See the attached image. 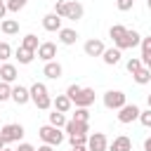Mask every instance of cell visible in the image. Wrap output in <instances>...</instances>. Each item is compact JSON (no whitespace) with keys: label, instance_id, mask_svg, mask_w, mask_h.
<instances>
[{"label":"cell","instance_id":"6da1fadb","mask_svg":"<svg viewBox=\"0 0 151 151\" xmlns=\"http://www.w3.org/2000/svg\"><path fill=\"white\" fill-rule=\"evenodd\" d=\"M66 97L71 99V104H76L80 109H90L94 104V90L92 87H80L76 83L66 87Z\"/></svg>","mask_w":151,"mask_h":151},{"label":"cell","instance_id":"7a4b0ae2","mask_svg":"<svg viewBox=\"0 0 151 151\" xmlns=\"http://www.w3.org/2000/svg\"><path fill=\"white\" fill-rule=\"evenodd\" d=\"M28 92H31V101H33L40 111H47V109L52 106V97H50L45 83H33V85L28 87Z\"/></svg>","mask_w":151,"mask_h":151},{"label":"cell","instance_id":"3957f363","mask_svg":"<svg viewBox=\"0 0 151 151\" xmlns=\"http://www.w3.org/2000/svg\"><path fill=\"white\" fill-rule=\"evenodd\" d=\"M38 134H40V139H42V144H50V146H59L61 142H64V132L59 130V127H54V125H42L40 130H38Z\"/></svg>","mask_w":151,"mask_h":151},{"label":"cell","instance_id":"277c9868","mask_svg":"<svg viewBox=\"0 0 151 151\" xmlns=\"http://www.w3.org/2000/svg\"><path fill=\"white\" fill-rule=\"evenodd\" d=\"M0 137H2L7 144L21 142V139H24V125H19V123H7V125H2Z\"/></svg>","mask_w":151,"mask_h":151},{"label":"cell","instance_id":"5b68a950","mask_svg":"<svg viewBox=\"0 0 151 151\" xmlns=\"http://www.w3.org/2000/svg\"><path fill=\"white\" fill-rule=\"evenodd\" d=\"M125 104H127L125 92H120V90H109V92H104V106H106V109L118 111V109L125 106Z\"/></svg>","mask_w":151,"mask_h":151},{"label":"cell","instance_id":"8992f818","mask_svg":"<svg viewBox=\"0 0 151 151\" xmlns=\"http://www.w3.org/2000/svg\"><path fill=\"white\" fill-rule=\"evenodd\" d=\"M139 113H142V109L137 104H125V106L118 109V123L130 125L132 120H139Z\"/></svg>","mask_w":151,"mask_h":151},{"label":"cell","instance_id":"52a82bcc","mask_svg":"<svg viewBox=\"0 0 151 151\" xmlns=\"http://www.w3.org/2000/svg\"><path fill=\"white\" fill-rule=\"evenodd\" d=\"M87 151H109V139L104 132H94L87 137Z\"/></svg>","mask_w":151,"mask_h":151},{"label":"cell","instance_id":"ba28073f","mask_svg":"<svg viewBox=\"0 0 151 151\" xmlns=\"http://www.w3.org/2000/svg\"><path fill=\"white\" fill-rule=\"evenodd\" d=\"M35 54H38V59H42L45 64H47V61H54V57H57V45L50 42V40H45V42H40V47L35 50Z\"/></svg>","mask_w":151,"mask_h":151},{"label":"cell","instance_id":"9c48e42d","mask_svg":"<svg viewBox=\"0 0 151 151\" xmlns=\"http://www.w3.org/2000/svg\"><path fill=\"white\" fill-rule=\"evenodd\" d=\"M83 50H85V54H87V57H101L106 47H104V42H101L99 38H90V40L83 45Z\"/></svg>","mask_w":151,"mask_h":151},{"label":"cell","instance_id":"30bf717a","mask_svg":"<svg viewBox=\"0 0 151 151\" xmlns=\"http://www.w3.org/2000/svg\"><path fill=\"white\" fill-rule=\"evenodd\" d=\"M12 101H14L17 106L28 104V101H31V92H28V87H24V85H14V87H12Z\"/></svg>","mask_w":151,"mask_h":151},{"label":"cell","instance_id":"8fae6325","mask_svg":"<svg viewBox=\"0 0 151 151\" xmlns=\"http://www.w3.org/2000/svg\"><path fill=\"white\" fill-rule=\"evenodd\" d=\"M83 14H85V7H83L78 0H68V5H66V17H64V19L78 21V19H83Z\"/></svg>","mask_w":151,"mask_h":151},{"label":"cell","instance_id":"7c38bea8","mask_svg":"<svg viewBox=\"0 0 151 151\" xmlns=\"http://www.w3.org/2000/svg\"><path fill=\"white\" fill-rule=\"evenodd\" d=\"M42 28L50 31V33H59V31H61V17H57L54 12L45 14V17H42Z\"/></svg>","mask_w":151,"mask_h":151},{"label":"cell","instance_id":"4fadbf2b","mask_svg":"<svg viewBox=\"0 0 151 151\" xmlns=\"http://www.w3.org/2000/svg\"><path fill=\"white\" fill-rule=\"evenodd\" d=\"M61 73H64V68H61V64H59V61H47V64L42 66V76H45V78H50V80H59V78H61Z\"/></svg>","mask_w":151,"mask_h":151},{"label":"cell","instance_id":"5bb4252c","mask_svg":"<svg viewBox=\"0 0 151 151\" xmlns=\"http://www.w3.org/2000/svg\"><path fill=\"white\" fill-rule=\"evenodd\" d=\"M109 151H132V139L125 134H118L113 142H109Z\"/></svg>","mask_w":151,"mask_h":151},{"label":"cell","instance_id":"9a60e30c","mask_svg":"<svg viewBox=\"0 0 151 151\" xmlns=\"http://www.w3.org/2000/svg\"><path fill=\"white\" fill-rule=\"evenodd\" d=\"M125 33H127V28L125 26H120V24H113L111 28H109V35H111V40H113V45L120 50L123 47V40H125Z\"/></svg>","mask_w":151,"mask_h":151},{"label":"cell","instance_id":"2e32d148","mask_svg":"<svg viewBox=\"0 0 151 151\" xmlns=\"http://www.w3.org/2000/svg\"><path fill=\"white\" fill-rule=\"evenodd\" d=\"M64 130L68 132V134H87L90 132V123H78V120H66V125H64Z\"/></svg>","mask_w":151,"mask_h":151},{"label":"cell","instance_id":"e0dca14e","mask_svg":"<svg viewBox=\"0 0 151 151\" xmlns=\"http://www.w3.org/2000/svg\"><path fill=\"white\" fill-rule=\"evenodd\" d=\"M17 78H19V76H17V66H14V64H7V61L0 64V80H2V83H9V85H12Z\"/></svg>","mask_w":151,"mask_h":151},{"label":"cell","instance_id":"ac0fdd59","mask_svg":"<svg viewBox=\"0 0 151 151\" xmlns=\"http://www.w3.org/2000/svg\"><path fill=\"white\" fill-rule=\"evenodd\" d=\"M139 42H142V35H139L137 31L127 28V33H125V40H123V47H120V52H123V50H130V47H139Z\"/></svg>","mask_w":151,"mask_h":151},{"label":"cell","instance_id":"d6986e66","mask_svg":"<svg viewBox=\"0 0 151 151\" xmlns=\"http://www.w3.org/2000/svg\"><path fill=\"white\" fill-rule=\"evenodd\" d=\"M120 57H123V52H120L118 47H106V50H104V54H101L104 64H109V66H116V64L120 61Z\"/></svg>","mask_w":151,"mask_h":151},{"label":"cell","instance_id":"ffe728a7","mask_svg":"<svg viewBox=\"0 0 151 151\" xmlns=\"http://www.w3.org/2000/svg\"><path fill=\"white\" fill-rule=\"evenodd\" d=\"M52 106H54V111H59V113H68L71 111V99L66 97V94H57L54 99H52Z\"/></svg>","mask_w":151,"mask_h":151},{"label":"cell","instance_id":"44dd1931","mask_svg":"<svg viewBox=\"0 0 151 151\" xmlns=\"http://www.w3.org/2000/svg\"><path fill=\"white\" fill-rule=\"evenodd\" d=\"M78 40V31L76 28H61L59 31V42L61 45H76Z\"/></svg>","mask_w":151,"mask_h":151},{"label":"cell","instance_id":"7402d4cb","mask_svg":"<svg viewBox=\"0 0 151 151\" xmlns=\"http://www.w3.org/2000/svg\"><path fill=\"white\" fill-rule=\"evenodd\" d=\"M0 28H2L5 35H17V33H19V21H14V19H2V21H0Z\"/></svg>","mask_w":151,"mask_h":151},{"label":"cell","instance_id":"603a6c76","mask_svg":"<svg viewBox=\"0 0 151 151\" xmlns=\"http://www.w3.org/2000/svg\"><path fill=\"white\" fill-rule=\"evenodd\" d=\"M132 78H134L137 85H149V83H151V71H149L146 66H142L137 73H132Z\"/></svg>","mask_w":151,"mask_h":151},{"label":"cell","instance_id":"cb8c5ba5","mask_svg":"<svg viewBox=\"0 0 151 151\" xmlns=\"http://www.w3.org/2000/svg\"><path fill=\"white\" fill-rule=\"evenodd\" d=\"M139 47H142V64H146L149 59H151V35H146V38H142V42H139Z\"/></svg>","mask_w":151,"mask_h":151},{"label":"cell","instance_id":"d4e9b609","mask_svg":"<svg viewBox=\"0 0 151 151\" xmlns=\"http://www.w3.org/2000/svg\"><path fill=\"white\" fill-rule=\"evenodd\" d=\"M21 47H26V50L35 52V50L40 47V42H38V35H33V33H26V35H24V40H21Z\"/></svg>","mask_w":151,"mask_h":151},{"label":"cell","instance_id":"484cf974","mask_svg":"<svg viewBox=\"0 0 151 151\" xmlns=\"http://www.w3.org/2000/svg\"><path fill=\"white\" fill-rule=\"evenodd\" d=\"M33 57H35V52H31V50H26V47H17V59H19V64H31L33 61Z\"/></svg>","mask_w":151,"mask_h":151},{"label":"cell","instance_id":"4316f807","mask_svg":"<svg viewBox=\"0 0 151 151\" xmlns=\"http://www.w3.org/2000/svg\"><path fill=\"white\" fill-rule=\"evenodd\" d=\"M50 125H54V127H59V130H61V127L66 125V116H64V113H59V111H52V113H50Z\"/></svg>","mask_w":151,"mask_h":151},{"label":"cell","instance_id":"83f0119b","mask_svg":"<svg viewBox=\"0 0 151 151\" xmlns=\"http://www.w3.org/2000/svg\"><path fill=\"white\" fill-rule=\"evenodd\" d=\"M73 120H78V123H90V111H87V109H80V106H76Z\"/></svg>","mask_w":151,"mask_h":151},{"label":"cell","instance_id":"f1b7e54d","mask_svg":"<svg viewBox=\"0 0 151 151\" xmlns=\"http://www.w3.org/2000/svg\"><path fill=\"white\" fill-rule=\"evenodd\" d=\"M71 146H87V134H68Z\"/></svg>","mask_w":151,"mask_h":151},{"label":"cell","instance_id":"f546056e","mask_svg":"<svg viewBox=\"0 0 151 151\" xmlns=\"http://www.w3.org/2000/svg\"><path fill=\"white\" fill-rule=\"evenodd\" d=\"M26 2H28V0H5L7 12H19V9H24V7H26Z\"/></svg>","mask_w":151,"mask_h":151},{"label":"cell","instance_id":"4dcf8cb0","mask_svg":"<svg viewBox=\"0 0 151 151\" xmlns=\"http://www.w3.org/2000/svg\"><path fill=\"white\" fill-rule=\"evenodd\" d=\"M142 66H144V64H142V59H139V57H132V59H127V64H125V68H127L130 73H137Z\"/></svg>","mask_w":151,"mask_h":151},{"label":"cell","instance_id":"1f68e13d","mask_svg":"<svg viewBox=\"0 0 151 151\" xmlns=\"http://www.w3.org/2000/svg\"><path fill=\"white\" fill-rule=\"evenodd\" d=\"M7 99H12V85L0 80V101H7Z\"/></svg>","mask_w":151,"mask_h":151},{"label":"cell","instance_id":"d6a6232c","mask_svg":"<svg viewBox=\"0 0 151 151\" xmlns=\"http://www.w3.org/2000/svg\"><path fill=\"white\" fill-rule=\"evenodd\" d=\"M66 5H68V0H57V2H54V14L64 19V17H66Z\"/></svg>","mask_w":151,"mask_h":151},{"label":"cell","instance_id":"836d02e7","mask_svg":"<svg viewBox=\"0 0 151 151\" xmlns=\"http://www.w3.org/2000/svg\"><path fill=\"white\" fill-rule=\"evenodd\" d=\"M12 57V47H9V42H0V61H7Z\"/></svg>","mask_w":151,"mask_h":151},{"label":"cell","instance_id":"e575fe53","mask_svg":"<svg viewBox=\"0 0 151 151\" xmlns=\"http://www.w3.org/2000/svg\"><path fill=\"white\" fill-rule=\"evenodd\" d=\"M116 7H118L120 12H130V9L134 7V0H116Z\"/></svg>","mask_w":151,"mask_h":151},{"label":"cell","instance_id":"d590c367","mask_svg":"<svg viewBox=\"0 0 151 151\" xmlns=\"http://www.w3.org/2000/svg\"><path fill=\"white\" fill-rule=\"evenodd\" d=\"M139 123H142L144 127H151V109H146V111L139 113Z\"/></svg>","mask_w":151,"mask_h":151},{"label":"cell","instance_id":"8d00e7d4","mask_svg":"<svg viewBox=\"0 0 151 151\" xmlns=\"http://www.w3.org/2000/svg\"><path fill=\"white\" fill-rule=\"evenodd\" d=\"M14 151H35V146H33V144H28V142H21Z\"/></svg>","mask_w":151,"mask_h":151},{"label":"cell","instance_id":"74e56055","mask_svg":"<svg viewBox=\"0 0 151 151\" xmlns=\"http://www.w3.org/2000/svg\"><path fill=\"white\" fill-rule=\"evenodd\" d=\"M35 151H54V146H50V144H42V146H38Z\"/></svg>","mask_w":151,"mask_h":151},{"label":"cell","instance_id":"f35d334b","mask_svg":"<svg viewBox=\"0 0 151 151\" xmlns=\"http://www.w3.org/2000/svg\"><path fill=\"white\" fill-rule=\"evenodd\" d=\"M144 151H151V137L144 139Z\"/></svg>","mask_w":151,"mask_h":151},{"label":"cell","instance_id":"ab89813d","mask_svg":"<svg viewBox=\"0 0 151 151\" xmlns=\"http://www.w3.org/2000/svg\"><path fill=\"white\" fill-rule=\"evenodd\" d=\"M5 14H7V5H0V19H5Z\"/></svg>","mask_w":151,"mask_h":151},{"label":"cell","instance_id":"60d3db41","mask_svg":"<svg viewBox=\"0 0 151 151\" xmlns=\"http://www.w3.org/2000/svg\"><path fill=\"white\" fill-rule=\"evenodd\" d=\"M71 151H87V146H71Z\"/></svg>","mask_w":151,"mask_h":151},{"label":"cell","instance_id":"b9f144b4","mask_svg":"<svg viewBox=\"0 0 151 151\" xmlns=\"http://www.w3.org/2000/svg\"><path fill=\"white\" fill-rule=\"evenodd\" d=\"M5 146H7V142H5V139H2V137H0V151H2V149H5Z\"/></svg>","mask_w":151,"mask_h":151},{"label":"cell","instance_id":"7bdbcfd3","mask_svg":"<svg viewBox=\"0 0 151 151\" xmlns=\"http://www.w3.org/2000/svg\"><path fill=\"white\" fill-rule=\"evenodd\" d=\"M144 66H146V68H149V71H151V59H149V61H146V64H144Z\"/></svg>","mask_w":151,"mask_h":151},{"label":"cell","instance_id":"ee69618b","mask_svg":"<svg viewBox=\"0 0 151 151\" xmlns=\"http://www.w3.org/2000/svg\"><path fill=\"white\" fill-rule=\"evenodd\" d=\"M146 7H149V9H151V0H146Z\"/></svg>","mask_w":151,"mask_h":151},{"label":"cell","instance_id":"f6af8a7d","mask_svg":"<svg viewBox=\"0 0 151 151\" xmlns=\"http://www.w3.org/2000/svg\"><path fill=\"white\" fill-rule=\"evenodd\" d=\"M146 101H149V109H151V94H149V99H146Z\"/></svg>","mask_w":151,"mask_h":151},{"label":"cell","instance_id":"bcb514c9","mask_svg":"<svg viewBox=\"0 0 151 151\" xmlns=\"http://www.w3.org/2000/svg\"><path fill=\"white\" fill-rule=\"evenodd\" d=\"M2 151H14V149H7V146H5V149H2Z\"/></svg>","mask_w":151,"mask_h":151},{"label":"cell","instance_id":"7dc6e473","mask_svg":"<svg viewBox=\"0 0 151 151\" xmlns=\"http://www.w3.org/2000/svg\"><path fill=\"white\" fill-rule=\"evenodd\" d=\"M0 5H5V0H0Z\"/></svg>","mask_w":151,"mask_h":151}]
</instances>
